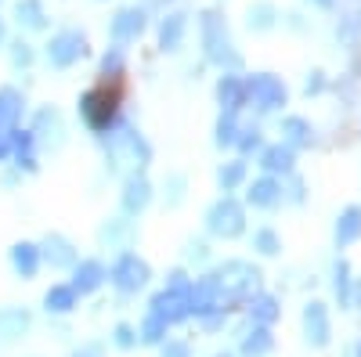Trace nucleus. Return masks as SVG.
Instances as JSON below:
<instances>
[{"label":"nucleus","mask_w":361,"mask_h":357,"mask_svg":"<svg viewBox=\"0 0 361 357\" xmlns=\"http://www.w3.org/2000/svg\"><path fill=\"white\" fill-rule=\"evenodd\" d=\"M202 282L209 285V292H214L217 307L231 314V311H243L250 303V296L260 292L264 275L250 260H224V263L214 267V271H206Z\"/></svg>","instance_id":"obj_1"},{"label":"nucleus","mask_w":361,"mask_h":357,"mask_svg":"<svg viewBox=\"0 0 361 357\" xmlns=\"http://www.w3.org/2000/svg\"><path fill=\"white\" fill-rule=\"evenodd\" d=\"M76 115H80L83 130L94 141L109 137L119 123H123V87L98 80L94 87H87L76 98Z\"/></svg>","instance_id":"obj_2"},{"label":"nucleus","mask_w":361,"mask_h":357,"mask_svg":"<svg viewBox=\"0 0 361 357\" xmlns=\"http://www.w3.org/2000/svg\"><path fill=\"white\" fill-rule=\"evenodd\" d=\"M102 156H105V170L112 177H127V173H145L152 166V141H148L134 123H119L109 137H102Z\"/></svg>","instance_id":"obj_3"},{"label":"nucleus","mask_w":361,"mask_h":357,"mask_svg":"<svg viewBox=\"0 0 361 357\" xmlns=\"http://www.w3.org/2000/svg\"><path fill=\"white\" fill-rule=\"evenodd\" d=\"M90 58V40L83 29L76 25H62V29H54L51 40L44 44V62L54 69V73H69L76 69L80 62H87Z\"/></svg>","instance_id":"obj_4"},{"label":"nucleus","mask_w":361,"mask_h":357,"mask_svg":"<svg viewBox=\"0 0 361 357\" xmlns=\"http://www.w3.org/2000/svg\"><path fill=\"white\" fill-rule=\"evenodd\" d=\"M109 285L123 296V300H130V296H137L152 285V263L134 249L116 253L112 263H109Z\"/></svg>","instance_id":"obj_5"},{"label":"nucleus","mask_w":361,"mask_h":357,"mask_svg":"<svg viewBox=\"0 0 361 357\" xmlns=\"http://www.w3.org/2000/svg\"><path fill=\"white\" fill-rule=\"evenodd\" d=\"M199 29H202V51H206V62H214L221 69H238V51L231 44V33H228V25L217 11H202L199 18Z\"/></svg>","instance_id":"obj_6"},{"label":"nucleus","mask_w":361,"mask_h":357,"mask_svg":"<svg viewBox=\"0 0 361 357\" xmlns=\"http://www.w3.org/2000/svg\"><path fill=\"white\" fill-rule=\"evenodd\" d=\"M29 130H33L40 152L54 156L69 144V119L58 105H37L33 112H29Z\"/></svg>","instance_id":"obj_7"},{"label":"nucleus","mask_w":361,"mask_h":357,"mask_svg":"<svg viewBox=\"0 0 361 357\" xmlns=\"http://www.w3.org/2000/svg\"><path fill=\"white\" fill-rule=\"evenodd\" d=\"M206 231L214 238H224V242H231V238H243L246 234V206L238 202L235 195H221L214 206L206 210Z\"/></svg>","instance_id":"obj_8"},{"label":"nucleus","mask_w":361,"mask_h":357,"mask_svg":"<svg viewBox=\"0 0 361 357\" xmlns=\"http://www.w3.org/2000/svg\"><path fill=\"white\" fill-rule=\"evenodd\" d=\"M195 285V282H192ZM192 285L188 289H177V285H163L159 292H152V300H148V311L159 314L170 329L173 325H185L192 318Z\"/></svg>","instance_id":"obj_9"},{"label":"nucleus","mask_w":361,"mask_h":357,"mask_svg":"<svg viewBox=\"0 0 361 357\" xmlns=\"http://www.w3.org/2000/svg\"><path fill=\"white\" fill-rule=\"evenodd\" d=\"M37 329V314L25 303H4L0 307V350H11L25 343Z\"/></svg>","instance_id":"obj_10"},{"label":"nucleus","mask_w":361,"mask_h":357,"mask_svg":"<svg viewBox=\"0 0 361 357\" xmlns=\"http://www.w3.org/2000/svg\"><path fill=\"white\" fill-rule=\"evenodd\" d=\"M246 91H250V105L257 112H279L289 101L286 83L275 73H253V76H246Z\"/></svg>","instance_id":"obj_11"},{"label":"nucleus","mask_w":361,"mask_h":357,"mask_svg":"<svg viewBox=\"0 0 361 357\" xmlns=\"http://www.w3.org/2000/svg\"><path fill=\"white\" fill-rule=\"evenodd\" d=\"M40 253H44V267H51L58 275H69L80 260V246L66 231H44L40 234Z\"/></svg>","instance_id":"obj_12"},{"label":"nucleus","mask_w":361,"mask_h":357,"mask_svg":"<svg viewBox=\"0 0 361 357\" xmlns=\"http://www.w3.org/2000/svg\"><path fill=\"white\" fill-rule=\"evenodd\" d=\"M8 267L18 282H37L44 271V253H40V238H18L8 246Z\"/></svg>","instance_id":"obj_13"},{"label":"nucleus","mask_w":361,"mask_h":357,"mask_svg":"<svg viewBox=\"0 0 361 357\" xmlns=\"http://www.w3.org/2000/svg\"><path fill=\"white\" fill-rule=\"evenodd\" d=\"M134 220H137V217H127V213L105 217V220L98 224V231H94L98 246L109 249L112 256L123 253V249H134V242H137V224H134Z\"/></svg>","instance_id":"obj_14"},{"label":"nucleus","mask_w":361,"mask_h":357,"mask_svg":"<svg viewBox=\"0 0 361 357\" xmlns=\"http://www.w3.org/2000/svg\"><path fill=\"white\" fill-rule=\"evenodd\" d=\"M145 29H148V11L145 8H119L109 22V40L119 44V47H130L145 37Z\"/></svg>","instance_id":"obj_15"},{"label":"nucleus","mask_w":361,"mask_h":357,"mask_svg":"<svg viewBox=\"0 0 361 357\" xmlns=\"http://www.w3.org/2000/svg\"><path fill=\"white\" fill-rule=\"evenodd\" d=\"M152 199H156L152 181H148L145 173H127V177H123V184H119V213L141 217L148 206H152Z\"/></svg>","instance_id":"obj_16"},{"label":"nucleus","mask_w":361,"mask_h":357,"mask_svg":"<svg viewBox=\"0 0 361 357\" xmlns=\"http://www.w3.org/2000/svg\"><path fill=\"white\" fill-rule=\"evenodd\" d=\"M69 282L76 285V292L83 296H98L105 285H109V263L102 256H80L76 267L69 271Z\"/></svg>","instance_id":"obj_17"},{"label":"nucleus","mask_w":361,"mask_h":357,"mask_svg":"<svg viewBox=\"0 0 361 357\" xmlns=\"http://www.w3.org/2000/svg\"><path fill=\"white\" fill-rule=\"evenodd\" d=\"M80 300L83 296L76 292L73 282H51L44 289V296H40V307H44V314L51 321H62V318H73L80 311Z\"/></svg>","instance_id":"obj_18"},{"label":"nucleus","mask_w":361,"mask_h":357,"mask_svg":"<svg viewBox=\"0 0 361 357\" xmlns=\"http://www.w3.org/2000/svg\"><path fill=\"white\" fill-rule=\"evenodd\" d=\"M25 115H29L25 91H22V87H15V83H0V134L22 127Z\"/></svg>","instance_id":"obj_19"},{"label":"nucleus","mask_w":361,"mask_h":357,"mask_svg":"<svg viewBox=\"0 0 361 357\" xmlns=\"http://www.w3.org/2000/svg\"><path fill=\"white\" fill-rule=\"evenodd\" d=\"M217 101L221 112H243L250 105V91H246V76H238L235 69H224V76L217 80Z\"/></svg>","instance_id":"obj_20"},{"label":"nucleus","mask_w":361,"mask_h":357,"mask_svg":"<svg viewBox=\"0 0 361 357\" xmlns=\"http://www.w3.org/2000/svg\"><path fill=\"white\" fill-rule=\"evenodd\" d=\"M282 199H286V188H282V177H275V173L257 177L246 188V202L253 210H275V206H282Z\"/></svg>","instance_id":"obj_21"},{"label":"nucleus","mask_w":361,"mask_h":357,"mask_svg":"<svg viewBox=\"0 0 361 357\" xmlns=\"http://www.w3.org/2000/svg\"><path fill=\"white\" fill-rule=\"evenodd\" d=\"M257 163H260L264 173L289 177L293 166H296V148H289L286 141H279V144H264V148H260V156H257Z\"/></svg>","instance_id":"obj_22"},{"label":"nucleus","mask_w":361,"mask_h":357,"mask_svg":"<svg viewBox=\"0 0 361 357\" xmlns=\"http://www.w3.org/2000/svg\"><path fill=\"white\" fill-rule=\"evenodd\" d=\"M11 18H15V25L22 29V33H44V29L51 25L44 0H15Z\"/></svg>","instance_id":"obj_23"},{"label":"nucleus","mask_w":361,"mask_h":357,"mask_svg":"<svg viewBox=\"0 0 361 357\" xmlns=\"http://www.w3.org/2000/svg\"><path fill=\"white\" fill-rule=\"evenodd\" d=\"M329 336H333V325H329V311H325V303L311 300V303L304 307V339H307L311 346H325Z\"/></svg>","instance_id":"obj_24"},{"label":"nucleus","mask_w":361,"mask_h":357,"mask_svg":"<svg viewBox=\"0 0 361 357\" xmlns=\"http://www.w3.org/2000/svg\"><path fill=\"white\" fill-rule=\"evenodd\" d=\"M98 80H102V83H119V87H123V80H127V47L112 44V47L98 58Z\"/></svg>","instance_id":"obj_25"},{"label":"nucleus","mask_w":361,"mask_h":357,"mask_svg":"<svg viewBox=\"0 0 361 357\" xmlns=\"http://www.w3.org/2000/svg\"><path fill=\"white\" fill-rule=\"evenodd\" d=\"M271 350H275L271 325H253V329L238 339V357H267Z\"/></svg>","instance_id":"obj_26"},{"label":"nucleus","mask_w":361,"mask_h":357,"mask_svg":"<svg viewBox=\"0 0 361 357\" xmlns=\"http://www.w3.org/2000/svg\"><path fill=\"white\" fill-rule=\"evenodd\" d=\"M185 29H188V15L185 11H170L163 22H159V51H177L185 44Z\"/></svg>","instance_id":"obj_27"},{"label":"nucleus","mask_w":361,"mask_h":357,"mask_svg":"<svg viewBox=\"0 0 361 357\" xmlns=\"http://www.w3.org/2000/svg\"><path fill=\"white\" fill-rule=\"evenodd\" d=\"M246 311H250V321H253V325H275V321L282 318L279 296H271V292H264V289H260L257 296H250Z\"/></svg>","instance_id":"obj_28"},{"label":"nucleus","mask_w":361,"mask_h":357,"mask_svg":"<svg viewBox=\"0 0 361 357\" xmlns=\"http://www.w3.org/2000/svg\"><path fill=\"white\" fill-rule=\"evenodd\" d=\"M282 141H286L289 148H311L314 127L307 123L304 115H286V119H282Z\"/></svg>","instance_id":"obj_29"},{"label":"nucleus","mask_w":361,"mask_h":357,"mask_svg":"<svg viewBox=\"0 0 361 357\" xmlns=\"http://www.w3.org/2000/svg\"><path fill=\"white\" fill-rule=\"evenodd\" d=\"M170 325L159 318V314H152V311H145V318L137 321V339H141V346H163L170 336Z\"/></svg>","instance_id":"obj_30"},{"label":"nucleus","mask_w":361,"mask_h":357,"mask_svg":"<svg viewBox=\"0 0 361 357\" xmlns=\"http://www.w3.org/2000/svg\"><path fill=\"white\" fill-rule=\"evenodd\" d=\"M8 65L15 69V73H29V69H33L37 65V47L33 44H29V40H8Z\"/></svg>","instance_id":"obj_31"},{"label":"nucleus","mask_w":361,"mask_h":357,"mask_svg":"<svg viewBox=\"0 0 361 357\" xmlns=\"http://www.w3.org/2000/svg\"><path fill=\"white\" fill-rule=\"evenodd\" d=\"M246 173H250V166H246V159H243V156L221 163V170H217V184H221V192H235V188H243V184H246Z\"/></svg>","instance_id":"obj_32"},{"label":"nucleus","mask_w":361,"mask_h":357,"mask_svg":"<svg viewBox=\"0 0 361 357\" xmlns=\"http://www.w3.org/2000/svg\"><path fill=\"white\" fill-rule=\"evenodd\" d=\"M357 234H361V210L357 206H347V210L340 213V220H336V242L350 246V242H357Z\"/></svg>","instance_id":"obj_33"},{"label":"nucleus","mask_w":361,"mask_h":357,"mask_svg":"<svg viewBox=\"0 0 361 357\" xmlns=\"http://www.w3.org/2000/svg\"><path fill=\"white\" fill-rule=\"evenodd\" d=\"M238 115L235 112H221V119H217V127H214V141H217V148H235V141H238Z\"/></svg>","instance_id":"obj_34"},{"label":"nucleus","mask_w":361,"mask_h":357,"mask_svg":"<svg viewBox=\"0 0 361 357\" xmlns=\"http://www.w3.org/2000/svg\"><path fill=\"white\" fill-rule=\"evenodd\" d=\"M109 343L116 346V350H137L141 346V339H137V325H130V321H116L112 325V332H109Z\"/></svg>","instance_id":"obj_35"},{"label":"nucleus","mask_w":361,"mask_h":357,"mask_svg":"<svg viewBox=\"0 0 361 357\" xmlns=\"http://www.w3.org/2000/svg\"><path fill=\"white\" fill-rule=\"evenodd\" d=\"M185 192H188V177L185 173H166V181H163V202H166V210H177V206L185 202Z\"/></svg>","instance_id":"obj_36"},{"label":"nucleus","mask_w":361,"mask_h":357,"mask_svg":"<svg viewBox=\"0 0 361 357\" xmlns=\"http://www.w3.org/2000/svg\"><path fill=\"white\" fill-rule=\"evenodd\" d=\"M253 249H257L260 256H279V253H282L279 231H275V227H257V231H253Z\"/></svg>","instance_id":"obj_37"},{"label":"nucleus","mask_w":361,"mask_h":357,"mask_svg":"<svg viewBox=\"0 0 361 357\" xmlns=\"http://www.w3.org/2000/svg\"><path fill=\"white\" fill-rule=\"evenodd\" d=\"M235 148H238V156H260V148H264V134H260V127H243L238 130V141H235Z\"/></svg>","instance_id":"obj_38"},{"label":"nucleus","mask_w":361,"mask_h":357,"mask_svg":"<svg viewBox=\"0 0 361 357\" xmlns=\"http://www.w3.org/2000/svg\"><path fill=\"white\" fill-rule=\"evenodd\" d=\"M275 18H279V11L271 4H253L250 8V29H257V33H267V29L275 25Z\"/></svg>","instance_id":"obj_39"},{"label":"nucleus","mask_w":361,"mask_h":357,"mask_svg":"<svg viewBox=\"0 0 361 357\" xmlns=\"http://www.w3.org/2000/svg\"><path fill=\"white\" fill-rule=\"evenodd\" d=\"M333 275H336V282H333V289H336V300H340V307H343V303H350V300H354V289H350V271H347V263H343V260L336 263V271H333Z\"/></svg>","instance_id":"obj_40"},{"label":"nucleus","mask_w":361,"mask_h":357,"mask_svg":"<svg viewBox=\"0 0 361 357\" xmlns=\"http://www.w3.org/2000/svg\"><path fill=\"white\" fill-rule=\"evenodd\" d=\"M22 181H25V173L18 170V166H0V192H15V188H22Z\"/></svg>","instance_id":"obj_41"},{"label":"nucleus","mask_w":361,"mask_h":357,"mask_svg":"<svg viewBox=\"0 0 361 357\" xmlns=\"http://www.w3.org/2000/svg\"><path fill=\"white\" fill-rule=\"evenodd\" d=\"M159 357H192V343L188 339H166L159 346Z\"/></svg>","instance_id":"obj_42"},{"label":"nucleus","mask_w":361,"mask_h":357,"mask_svg":"<svg viewBox=\"0 0 361 357\" xmlns=\"http://www.w3.org/2000/svg\"><path fill=\"white\" fill-rule=\"evenodd\" d=\"M185 256H188V260H195V263H202V260L209 256V246L202 242V238H192V242L185 246Z\"/></svg>","instance_id":"obj_43"},{"label":"nucleus","mask_w":361,"mask_h":357,"mask_svg":"<svg viewBox=\"0 0 361 357\" xmlns=\"http://www.w3.org/2000/svg\"><path fill=\"white\" fill-rule=\"evenodd\" d=\"M286 188V184H282ZM286 199L289 202H304V181H300V177H293L289 173V188H286Z\"/></svg>","instance_id":"obj_44"},{"label":"nucleus","mask_w":361,"mask_h":357,"mask_svg":"<svg viewBox=\"0 0 361 357\" xmlns=\"http://www.w3.org/2000/svg\"><path fill=\"white\" fill-rule=\"evenodd\" d=\"M11 156H15V148H11V130H4V134H0V166H8Z\"/></svg>","instance_id":"obj_45"},{"label":"nucleus","mask_w":361,"mask_h":357,"mask_svg":"<svg viewBox=\"0 0 361 357\" xmlns=\"http://www.w3.org/2000/svg\"><path fill=\"white\" fill-rule=\"evenodd\" d=\"M322 87H325V76H322V73H311L307 83H304V91H307V94H318Z\"/></svg>","instance_id":"obj_46"},{"label":"nucleus","mask_w":361,"mask_h":357,"mask_svg":"<svg viewBox=\"0 0 361 357\" xmlns=\"http://www.w3.org/2000/svg\"><path fill=\"white\" fill-rule=\"evenodd\" d=\"M80 350H83L87 357H102V343H83Z\"/></svg>","instance_id":"obj_47"},{"label":"nucleus","mask_w":361,"mask_h":357,"mask_svg":"<svg viewBox=\"0 0 361 357\" xmlns=\"http://www.w3.org/2000/svg\"><path fill=\"white\" fill-rule=\"evenodd\" d=\"M4 47H8V22L0 18V51H4Z\"/></svg>","instance_id":"obj_48"},{"label":"nucleus","mask_w":361,"mask_h":357,"mask_svg":"<svg viewBox=\"0 0 361 357\" xmlns=\"http://www.w3.org/2000/svg\"><path fill=\"white\" fill-rule=\"evenodd\" d=\"M354 303H357V307H361V282H357V285H354Z\"/></svg>","instance_id":"obj_49"},{"label":"nucleus","mask_w":361,"mask_h":357,"mask_svg":"<svg viewBox=\"0 0 361 357\" xmlns=\"http://www.w3.org/2000/svg\"><path fill=\"white\" fill-rule=\"evenodd\" d=\"M69 357H87V353H83V350H73V353H69Z\"/></svg>","instance_id":"obj_50"},{"label":"nucleus","mask_w":361,"mask_h":357,"mask_svg":"<svg viewBox=\"0 0 361 357\" xmlns=\"http://www.w3.org/2000/svg\"><path fill=\"white\" fill-rule=\"evenodd\" d=\"M214 357H231V353H214Z\"/></svg>","instance_id":"obj_51"},{"label":"nucleus","mask_w":361,"mask_h":357,"mask_svg":"<svg viewBox=\"0 0 361 357\" xmlns=\"http://www.w3.org/2000/svg\"><path fill=\"white\" fill-rule=\"evenodd\" d=\"M152 4H166V0H152Z\"/></svg>","instance_id":"obj_52"},{"label":"nucleus","mask_w":361,"mask_h":357,"mask_svg":"<svg viewBox=\"0 0 361 357\" xmlns=\"http://www.w3.org/2000/svg\"><path fill=\"white\" fill-rule=\"evenodd\" d=\"M357 357H361V346H357Z\"/></svg>","instance_id":"obj_53"}]
</instances>
